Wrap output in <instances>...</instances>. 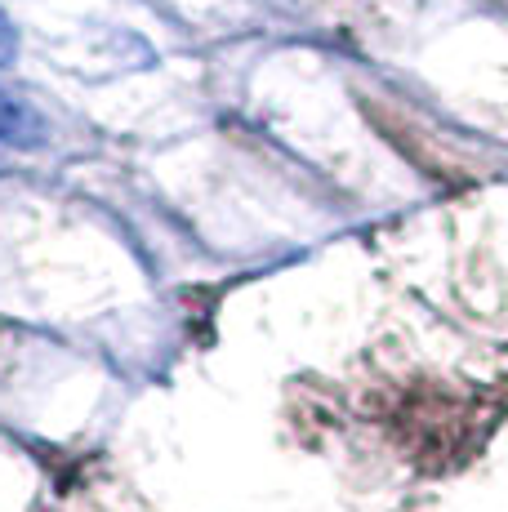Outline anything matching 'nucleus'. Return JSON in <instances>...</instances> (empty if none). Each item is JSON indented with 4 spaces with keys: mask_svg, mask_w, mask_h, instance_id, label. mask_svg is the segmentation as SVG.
Here are the masks:
<instances>
[{
    "mask_svg": "<svg viewBox=\"0 0 508 512\" xmlns=\"http://www.w3.org/2000/svg\"><path fill=\"white\" fill-rule=\"evenodd\" d=\"M0 139L5 143H41V121L32 116V107H23L5 90H0Z\"/></svg>",
    "mask_w": 508,
    "mask_h": 512,
    "instance_id": "obj_1",
    "label": "nucleus"
}]
</instances>
